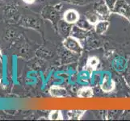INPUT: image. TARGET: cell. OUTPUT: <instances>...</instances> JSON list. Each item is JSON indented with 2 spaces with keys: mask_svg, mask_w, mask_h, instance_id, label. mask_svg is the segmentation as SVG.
Instances as JSON below:
<instances>
[{
  "mask_svg": "<svg viewBox=\"0 0 130 121\" xmlns=\"http://www.w3.org/2000/svg\"><path fill=\"white\" fill-rule=\"evenodd\" d=\"M64 46L70 51L77 54H81L83 52V48L79 41L73 37H69L64 40Z\"/></svg>",
  "mask_w": 130,
  "mask_h": 121,
  "instance_id": "1",
  "label": "cell"
},
{
  "mask_svg": "<svg viewBox=\"0 0 130 121\" xmlns=\"http://www.w3.org/2000/svg\"><path fill=\"white\" fill-rule=\"evenodd\" d=\"M79 14L77 11L73 10V9H70V10L66 11L64 15V19L66 23L68 24H75L77 23L79 20Z\"/></svg>",
  "mask_w": 130,
  "mask_h": 121,
  "instance_id": "2",
  "label": "cell"
},
{
  "mask_svg": "<svg viewBox=\"0 0 130 121\" xmlns=\"http://www.w3.org/2000/svg\"><path fill=\"white\" fill-rule=\"evenodd\" d=\"M110 24L108 21L107 20H101V21H98L97 23L95 24V29L96 33L100 34V35H103L104 34L107 28H108Z\"/></svg>",
  "mask_w": 130,
  "mask_h": 121,
  "instance_id": "3",
  "label": "cell"
},
{
  "mask_svg": "<svg viewBox=\"0 0 130 121\" xmlns=\"http://www.w3.org/2000/svg\"><path fill=\"white\" fill-rule=\"evenodd\" d=\"M116 8L118 10V12L121 15H124L128 18V15L130 12V7L127 3H125L124 1H118L116 4Z\"/></svg>",
  "mask_w": 130,
  "mask_h": 121,
  "instance_id": "4",
  "label": "cell"
},
{
  "mask_svg": "<svg viewBox=\"0 0 130 121\" xmlns=\"http://www.w3.org/2000/svg\"><path fill=\"white\" fill-rule=\"evenodd\" d=\"M49 93L53 97L56 98H61L66 95V89L62 88L61 87H52L49 90Z\"/></svg>",
  "mask_w": 130,
  "mask_h": 121,
  "instance_id": "5",
  "label": "cell"
},
{
  "mask_svg": "<svg viewBox=\"0 0 130 121\" xmlns=\"http://www.w3.org/2000/svg\"><path fill=\"white\" fill-rule=\"evenodd\" d=\"M114 86H115V84L113 82V81L111 80V78L109 76H107L104 80V82H103V85H102V89H103V91H104L106 92H110L111 91L113 90Z\"/></svg>",
  "mask_w": 130,
  "mask_h": 121,
  "instance_id": "6",
  "label": "cell"
},
{
  "mask_svg": "<svg viewBox=\"0 0 130 121\" xmlns=\"http://www.w3.org/2000/svg\"><path fill=\"white\" fill-rule=\"evenodd\" d=\"M78 95L80 98H90L93 95V91H92V89L89 87H83L78 91Z\"/></svg>",
  "mask_w": 130,
  "mask_h": 121,
  "instance_id": "7",
  "label": "cell"
},
{
  "mask_svg": "<svg viewBox=\"0 0 130 121\" xmlns=\"http://www.w3.org/2000/svg\"><path fill=\"white\" fill-rule=\"evenodd\" d=\"M77 24L78 25V28L82 29H89V28H91V27L92 25L87 19H85V18H83V19H80L79 18Z\"/></svg>",
  "mask_w": 130,
  "mask_h": 121,
  "instance_id": "8",
  "label": "cell"
},
{
  "mask_svg": "<svg viewBox=\"0 0 130 121\" xmlns=\"http://www.w3.org/2000/svg\"><path fill=\"white\" fill-rule=\"evenodd\" d=\"M85 16H86V19L91 23L92 25L93 24H95L97 22L99 21L98 20V15H96L95 13H93V12H87L86 13V15H85Z\"/></svg>",
  "mask_w": 130,
  "mask_h": 121,
  "instance_id": "9",
  "label": "cell"
},
{
  "mask_svg": "<svg viewBox=\"0 0 130 121\" xmlns=\"http://www.w3.org/2000/svg\"><path fill=\"white\" fill-rule=\"evenodd\" d=\"M48 119L50 120H61L63 119V115L61 111H53L49 114Z\"/></svg>",
  "mask_w": 130,
  "mask_h": 121,
  "instance_id": "10",
  "label": "cell"
},
{
  "mask_svg": "<svg viewBox=\"0 0 130 121\" xmlns=\"http://www.w3.org/2000/svg\"><path fill=\"white\" fill-rule=\"evenodd\" d=\"M96 11H97V13H99V14L101 15L102 16L108 15L107 14L109 13L108 8L107 7V6L105 5L104 3L99 4L98 7H97V8H96Z\"/></svg>",
  "mask_w": 130,
  "mask_h": 121,
  "instance_id": "11",
  "label": "cell"
},
{
  "mask_svg": "<svg viewBox=\"0 0 130 121\" xmlns=\"http://www.w3.org/2000/svg\"><path fill=\"white\" fill-rule=\"evenodd\" d=\"M83 111H70L68 112V116L70 119H78L83 115Z\"/></svg>",
  "mask_w": 130,
  "mask_h": 121,
  "instance_id": "12",
  "label": "cell"
},
{
  "mask_svg": "<svg viewBox=\"0 0 130 121\" xmlns=\"http://www.w3.org/2000/svg\"><path fill=\"white\" fill-rule=\"evenodd\" d=\"M98 64H99V60H98V58L95 57H90L88 61H87V66L90 67V68H91V69L96 68Z\"/></svg>",
  "mask_w": 130,
  "mask_h": 121,
  "instance_id": "13",
  "label": "cell"
},
{
  "mask_svg": "<svg viewBox=\"0 0 130 121\" xmlns=\"http://www.w3.org/2000/svg\"><path fill=\"white\" fill-rule=\"evenodd\" d=\"M24 1L25 3H32L34 2V0H24Z\"/></svg>",
  "mask_w": 130,
  "mask_h": 121,
  "instance_id": "14",
  "label": "cell"
},
{
  "mask_svg": "<svg viewBox=\"0 0 130 121\" xmlns=\"http://www.w3.org/2000/svg\"><path fill=\"white\" fill-rule=\"evenodd\" d=\"M2 57V53H1V51H0V58Z\"/></svg>",
  "mask_w": 130,
  "mask_h": 121,
  "instance_id": "15",
  "label": "cell"
}]
</instances>
